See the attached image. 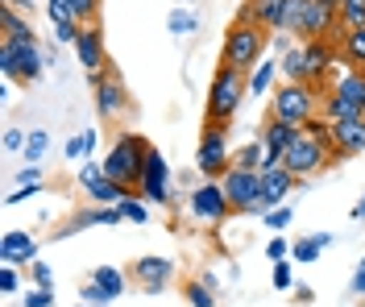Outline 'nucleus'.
<instances>
[{
  "label": "nucleus",
  "instance_id": "37",
  "mask_svg": "<svg viewBox=\"0 0 365 307\" xmlns=\"http://www.w3.org/2000/svg\"><path fill=\"white\" fill-rule=\"evenodd\" d=\"M25 142H29V133L17 129V125H9V129H4V137H0V150H4V154H21Z\"/></svg>",
  "mask_w": 365,
  "mask_h": 307
},
{
  "label": "nucleus",
  "instance_id": "16",
  "mask_svg": "<svg viewBox=\"0 0 365 307\" xmlns=\"http://www.w3.org/2000/svg\"><path fill=\"white\" fill-rule=\"evenodd\" d=\"M75 54H79V67L88 75H100L108 67V50H104V33H100V21L83 25L79 29V42H75Z\"/></svg>",
  "mask_w": 365,
  "mask_h": 307
},
{
  "label": "nucleus",
  "instance_id": "39",
  "mask_svg": "<svg viewBox=\"0 0 365 307\" xmlns=\"http://www.w3.org/2000/svg\"><path fill=\"white\" fill-rule=\"evenodd\" d=\"M29 283L34 286H50L54 291V270H50V261H29Z\"/></svg>",
  "mask_w": 365,
  "mask_h": 307
},
{
  "label": "nucleus",
  "instance_id": "52",
  "mask_svg": "<svg viewBox=\"0 0 365 307\" xmlns=\"http://www.w3.org/2000/svg\"><path fill=\"white\" fill-rule=\"evenodd\" d=\"M324 4H336V9H341V0H324Z\"/></svg>",
  "mask_w": 365,
  "mask_h": 307
},
{
  "label": "nucleus",
  "instance_id": "24",
  "mask_svg": "<svg viewBox=\"0 0 365 307\" xmlns=\"http://www.w3.org/2000/svg\"><path fill=\"white\" fill-rule=\"evenodd\" d=\"M29 33H34V25H29V17L21 9L0 4V38H29Z\"/></svg>",
  "mask_w": 365,
  "mask_h": 307
},
{
  "label": "nucleus",
  "instance_id": "12",
  "mask_svg": "<svg viewBox=\"0 0 365 307\" xmlns=\"http://www.w3.org/2000/svg\"><path fill=\"white\" fill-rule=\"evenodd\" d=\"M187 216L195 224H225L228 216H232V208H228V199H225V187L216 179H204L200 187L187 195Z\"/></svg>",
  "mask_w": 365,
  "mask_h": 307
},
{
  "label": "nucleus",
  "instance_id": "1",
  "mask_svg": "<svg viewBox=\"0 0 365 307\" xmlns=\"http://www.w3.org/2000/svg\"><path fill=\"white\" fill-rule=\"evenodd\" d=\"M270 33L274 29H262V25H253V21H232L225 33V46H220V67H232V71L250 75L266 58Z\"/></svg>",
  "mask_w": 365,
  "mask_h": 307
},
{
  "label": "nucleus",
  "instance_id": "32",
  "mask_svg": "<svg viewBox=\"0 0 365 307\" xmlns=\"http://www.w3.org/2000/svg\"><path fill=\"white\" fill-rule=\"evenodd\" d=\"M79 299H83V303H91V307H113V303H116L113 291H104V286L96 283L91 274H88V283L79 286Z\"/></svg>",
  "mask_w": 365,
  "mask_h": 307
},
{
  "label": "nucleus",
  "instance_id": "29",
  "mask_svg": "<svg viewBox=\"0 0 365 307\" xmlns=\"http://www.w3.org/2000/svg\"><path fill=\"white\" fill-rule=\"evenodd\" d=\"M46 150H50V129H29V142H25L21 158L25 162H42Z\"/></svg>",
  "mask_w": 365,
  "mask_h": 307
},
{
  "label": "nucleus",
  "instance_id": "15",
  "mask_svg": "<svg viewBox=\"0 0 365 307\" xmlns=\"http://www.w3.org/2000/svg\"><path fill=\"white\" fill-rule=\"evenodd\" d=\"M365 150V117H349V120H332V158H357Z\"/></svg>",
  "mask_w": 365,
  "mask_h": 307
},
{
  "label": "nucleus",
  "instance_id": "18",
  "mask_svg": "<svg viewBox=\"0 0 365 307\" xmlns=\"http://www.w3.org/2000/svg\"><path fill=\"white\" fill-rule=\"evenodd\" d=\"M299 129H303V125H291V120H278V117L266 113V120H262V129H257V133H262V142H266L270 154H287V150L295 145Z\"/></svg>",
  "mask_w": 365,
  "mask_h": 307
},
{
  "label": "nucleus",
  "instance_id": "7",
  "mask_svg": "<svg viewBox=\"0 0 365 307\" xmlns=\"http://www.w3.org/2000/svg\"><path fill=\"white\" fill-rule=\"evenodd\" d=\"M228 129H232V125H225V120H204V129H200V145H195V170H200L204 179H216V183L232 170Z\"/></svg>",
  "mask_w": 365,
  "mask_h": 307
},
{
  "label": "nucleus",
  "instance_id": "3",
  "mask_svg": "<svg viewBox=\"0 0 365 307\" xmlns=\"http://www.w3.org/2000/svg\"><path fill=\"white\" fill-rule=\"evenodd\" d=\"M245 100H250V79H245V71L216 67L212 88H207V100H204V120H225V125H232Z\"/></svg>",
  "mask_w": 365,
  "mask_h": 307
},
{
  "label": "nucleus",
  "instance_id": "51",
  "mask_svg": "<svg viewBox=\"0 0 365 307\" xmlns=\"http://www.w3.org/2000/svg\"><path fill=\"white\" fill-rule=\"evenodd\" d=\"M349 216H353V220H361V224H365V195H361V204H353V212H349Z\"/></svg>",
  "mask_w": 365,
  "mask_h": 307
},
{
  "label": "nucleus",
  "instance_id": "46",
  "mask_svg": "<svg viewBox=\"0 0 365 307\" xmlns=\"http://www.w3.org/2000/svg\"><path fill=\"white\" fill-rule=\"evenodd\" d=\"M291 295H295L291 303H303V307H307V303H316V291H312L307 283H295V286H291Z\"/></svg>",
  "mask_w": 365,
  "mask_h": 307
},
{
  "label": "nucleus",
  "instance_id": "26",
  "mask_svg": "<svg viewBox=\"0 0 365 307\" xmlns=\"http://www.w3.org/2000/svg\"><path fill=\"white\" fill-rule=\"evenodd\" d=\"M91 279L104 286V291H113L116 299H120V295H125V286H129V274H120L116 266H91Z\"/></svg>",
  "mask_w": 365,
  "mask_h": 307
},
{
  "label": "nucleus",
  "instance_id": "11",
  "mask_svg": "<svg viewBox=\"0 0 365 307\" xmlns=\"http://www.w3.org/2000/svg\"><path fill=\"white\" fill-rule=\"evenodd\" d=\"M220 187H225V199L232 216H257V199H262V170H241V166H232L225 179H220Z\"/></svg>",
  "mask_w": 365,
  "mask_h": 307
},
{
  "label": "nucleus",
  "instance_id": "47",
  "mask_svg": "<svg viewBox=\"0 0 365 307\" xmlns=\"http://www.w3.org/2000/svg\"><path fill=\"white\" fill-rule=\"evenodd\" d=\"M96 145H100V133L96 129H83V150H88L83 158H96Z\"/></svg>",
  "mask_w": 365,
  "mask_h": 307
},
{
  "label": "nucleus",
  "instance_id": "35",
  "mask_svg": "<svg viewBox=\"0 0 365 307\" xmlns=\"http://www.w3.org/2000/svg\"><path fill=\"white\" fill-rule=\"evenodd\" d=\"M291 220H295V208H291V204H282V208H270V212H262V224H266L270 233H282V229H291Z\"/></svg>",
  "mask_w": 365,
  "mask_h": 307
},
{
  "label": "nucleus",
  "instance_id": "9",
  "mask_svg": "<svg viewBox=\"0 0 365 307\" xmlns=\"http://www.w3.org/2000/svg\"><path fill=\"white\" fill-rule=\"evenodd\" d=\"M328 162H332V145L316 142V137H312V133H303V129H299L295 145L282 154V166H287L291 175H299L303 183H307V179H316L319 170H328Z\"/></svg>",
  "mask_w": 365,
  "mask_h": 307
},
{
  "label": "nucleus",
  "instance_id": "28",
  "mask_svg": "<svg viewBox=\"0 0 365 307\" xmlns=\"http://www.w3.org/2000/svg\"><path fill=\"white\" fill-rule=\"evenodd\" d=\"M182 299L191 307H216V291H212L204 279H187V283H182Z\"/></svg>",
  "mask_w": 365,
  "mask_h": 307
},
{
  "label": "nucleus",
  "instance_id": "36",
  "mask_svg": "<svg viewBox=\"0 0 365 307\" xmlns=\"http://www.w3.org/2000/svg\"><path fill=\"white\" fill-rule=\"evenodd\" d=\"M46 17H50V25L79 21V17H75V9H71V0H46Z\"/></svg>",
  "mask_w": 365,
  "mask_h": 307
},
{
  "label": "nucleus",
  "instance_id": "10",
  "mask_svg": "<svg viewBox=\"0 0 365 307\" xmlns=\"http://www.w3.org/2000/svg\"><path fill=\"white\" fill-rule=\"evenodd\" d=\"M137 195L154 208H175V187H170V162L162 158L158 145H150V158H145V170H141V183H137Z\"/></svg>",
  "mask_w": 365,
  "mask_h": 307
},
{
  "label": "nucleus",
  "instance_id": "45",
  "mask_svg": "<svg viewBox=\"0 0 365 307\" xmlns=\"http://www.w3.org/2000/svg\"><path fill=\"white\" fill-rule=\"evenodd\" d=\"M63 154H67L71 162H83V154H88V150H83V133H79V137H71V142L63 145Z\"/></svg>",
  "mask_w": 365,
  "mask_h": 307
},
{
  "label": "nucleus",
  "instance_id": "6",
  "mask_svg": "<svg viewBox=\"0 0 365 307\" xmlns=\"http://www.w3.org/2000/svg\"><path fill=\"white\" fill-rule=\"evenodd\" d=\"M319 104H324V92L312 88V83H278L270 92V117L291 120V125H307L312 117H319Z\"/></svg>",
  "mask_w": 365,
  "mask_h": 307
},
{
  "label": "nucleus",
  "instance_id": "49",
  "mask_svg": "<svg viewBox=\"0 0 365 307\" xmlns=\"http://www.w3.org/2000/svg\"><path fill=\"white\" fill-rule=\"evenodd\" d=\"M349 286H353V295H365V270H357V274H353V283H349Z\"/></svg>",
  "mask_w": 365,
  "mask_h": 307
},
{
  "label": "nucleus",
  "instance_id": "42",
  "mask_svg": "<svg viewBox=\"0 0 365 307\" xmlns=\"http://www.w3.org/2000/svg\"><path fill=\"white\" fill-rule=\"evenodd\" d=\"M21 291V274L17 266H0V295H17Z\"/></svg>",
  "mask_w": 365,
  "mask_h": 307
},
{
  "label": "nucleus",
  "instance_id": "2",
  "mask_svg": "<svg viewBox=\"0 0 365 307\" xmlns=\"http://www.w3.org/2000/svg\"><path fill=\"white\" fill-rule=\"evenodd\" d=\"M145 158H150V142L141 137V133H116V142L108 145V154L100 158L104 162V175L116 179V183H125L129 191H137L141 183V170H145Z\"/></svg>",
  "mask_w": 365,
  "mask_h": 307
},
{
  "label": "nucleus",
  "instance_id": "22",
  "mask_svg": "<svg viewBox=\"0 0 365 307\" xmlns=\"http://www.w3.org/2000/svg\"><path fill=\"white\" fill-rule=\"evenodd\" d=\"M245 79H250V95H270L274 92V79H278V54H266V58H262Z\"/></svg>",
  "mask_w": 365,
  "mask_h": 307
},
{
  "label": "nucleus",
  "instance_id": "19",
  "mask_svg": "<svg viewBox=\"0 0 365 307\" xmlns=\"http://www.w3.org/2000/svg\"><path fill=\"white\" fill-rule=\"evenodd\" d=\"M282 9H287V0H245L241 13H237V21H253V25H262V29H278L282 25Z\"/></svg>",
  "mask_w": 365,
  "mask_h": 307
},
{
  "label": "nucleus",
  "instance_id": "5",
  "mask_svg": "<svg viewBox=\"0 0 365 307\" xmlns=\"http://www.w3.org/2000/svg\"><path fill=\"white\" fill-rule=\"evenodd\" d=\"M319 113L328 120H349V117H365V71L349 67L332 79V88L324 92Z\"/></svg>",
  "mask_w": 365,
  "mask_h": 307
},
{
  "label": "nucleus",
  "instance_id": "4",
  "mask_svg": "<svg viewBox=\"0 0 365 307\" xmlns=\"http://www.w3.org/2000/svg\"><path fill=\"white\" fill-rule=\"evenodd\" d=\"M46 50L38 42V33L29 38H0V75L17 79V83H38L46 75Z\"/></svg>",
  "mask_w": 365,
  "mask_h": 307
},
{
  "label": "nucleus",
  "instance_id": "38",
  "mask_svg": "<svg viewBox=\"0 0 365 307\" xmlns=\"http://www.w3.org/2000/svg\"><path fill=\"white\" fill-rule=\"evenodd\" d=\"M71 9H75L79 25H96L100 21V0H71Z\"/></svg>",
  "mask_w": 365,
  "mask_h": 307
},
{
  "label": "nucleus",
  "instance_id": "48",
  "mask_svg": "<svg viewBox=\"0 0 365 307\" xmlns=\"http://www.w3.org/2000/svg\"><path fill=\"white\" fill-rule=\"evenodd\" d=\"M0 4H13V9H21L25 17H34V9H38V0H0Z\"/></svg>",
  "mask_w": 365,
  "mask_h": 307
},
{
  "label": "nucleus",
  "instance_id": "33",
  "mask_svg": "<svg viewBox=\"0 0 365 307\" xmlns=\"http://www.w3.org/2000/svg\"><path fill=\"white\" fill-rule=\"evenodd\" d=\"M336 17H341V29H357V25H365V0H341Z\"/></svg>",
  "mask_w": 365,
  "mask_h": 307
},
{
  "label": "nucleus",
  "instance_id": "8",
  "mask_svg": "<svg viewBox=\"0 0 365 307\" xmlns=\"http://www.w3.org/2000/svg\"><path fill=\"white\" fill-rule=\"evenodd\" d=\"M88 83H91V95H96V117L100 120H120L129 113V88H125V79H120L113 63L100 75H88Z\"/></svg>",
  "mask_w": 365,
  "mask_h": 307
},
{
  "label": "nucleus",
  "instance_id": "41",
  "mask_svg": "<svg viewBox=\"0 0 365 307\" xmlns=\"http://www.w3.org/2000/svg\"><path fill=\"white\" fill-rule=\"evenodd\" d=\"M42 191H46V183H25V187H13V191H9V199H4V204H9V208H17V204H25V199L42 195Z\"/></svg>",
  "mask_w": 365,
  "mask_h": 307
},
{
  "label": "nucleus",
  "instance_id": "43",
  "mask_svg": "<svg viewBox=\"0 0 365 307\" xmlns=\"http://www.w3.org/2000/svg\"><path fill=\"white\" fill-rule=\"evenodd\" d=\"M266 258L270 261L291 258V241H287V236H270V241H266Z\"/></svg>",
  "mask_w": 365,
  "mask_h": 307
},
{
  "label": "nucleus",
  "instance_id": "50",
  "mask_svg": "<svg viewBox=\"0 0 365 307\" xmlns=\"http://www.w3.org/2000/svg\"><path fill=\"white\" fill-rule=\"evenodd\" d=\"M312 236H316V241H319V249H332V241H336V236H332V233H312Z\"/></svg>",
  "mask_w": 365,
  "mask_h": 307
},
{
  "label": "nucleus",
  "instance_id": "21",
  "mask_svg": "<svg viewBox=\"0 0 365 307\" xmlns=\"http://www.w3.org/2000/svg\"><path fill=\"white\" fill-rule=\"evenodd\" d=\"M278 75L287 83H307V50H303V42H295V46L278 58Z\"/></svg>",
  "mask_w": 365,
  "mask_h": 307
},
{
  "label": "nucleus",
  "instance_id": "31",
  "mask_svg": "<svg viewBox=\"0 0 365 307\" xmlns=\"http://www.w3.org/2000/svg\"><path fill=\"white\" fill-rule=\"evenodd\" d=\"M319 254H324V249H319V241H316L312 233H307V236H295V241H291V258H295L299 266H312Z\"/></svg>",
  "mask_w": 365,
  "mask_h": 307
},
{
  "label": "nucleus",
  "instance_id": "17",
  "mask_svg": "<svg viewBox=\"0 0 365 307\" xmlns=\"http://www.w3.org/2000/svg\"><path fill=\"white\" fill-rule=\"evenodd\" d=\"M38 261V236L29 229H9L0 236V266H29Z\"/></svg>",
  "mask_w": 365,
  "mask_h": 307
},
{
  "label": "nucleus",
  "instance_id": "13",
  "mask_svg": "<svg viewBox=\"0 0 365 307\" xmlns=\"http://www.w3.org/2000/svg\"><path fill=\"white\" fill-rule=\"evenodd\" d=\"M175 261L162 258V254H145V258H137L133 266H129V283L137 286V291H145V295H162L166 286L175 283Z\"/></svg>",
  "mask_w": 365,
  "mask_h": 307
},
{
  "label": "nucleus",
  "instance_id": "30",
  "mask_svg": "<svg viewBox=\"0 0 365 307\" xmlns=\"http://www.w3.org/2000/svg\"><path fill=\"white\" fill-rule=\"evenodd\" d=\"M116 208H120V216H125L129 224H145V220H150V204H145V199H141L137 191H133V195H125V199H120Z\"/></svg>",
  "mask_w": 365,
  "mask_h": 307
},
{
  "label": "nucleus",
  "instance_id": "23",
  "mask_svg": "<svg viewBox=\"0 0 365 307\" xmlns=\"http://www.w3.org/2000/svg\"><path fill=\"white\" fill-rule=\"evenodd\" d=\"M266 142H262V133L257 137H250L245 145H237L232 150V166H241V170H262V162H266Z\"/></svg>",
  "mask_w": 365,
  "mask_h": 307
},
{
  "label": "nucleus",
  "instance_id": "40",
  "mask_svg": "<svg viewBox=\"0 0 365 307\" xmlns=\"http://www.w3.org/2000/svg\"><path fill=\"white\" fill-rule=\"evenodd\" d=\"M21 303L25 307H54V291H50V286H29Z\"/></svg>",
  "mask_w": 365,
  "mask_h": 307
},
{
  "label": "nucleus",
  "instance_id": "14",
  "mask_svg": "<svg viewBox=\"0 0 365 307\" xmlns=\"http://www.w3.org/2000/svg\"><path fill=\"white\" fill-rule=\"evenodd\" d=\"M303 183L299 175H291L287 166H274V170H262V199H257V216L270 212V208H282L291 195H295V187Z\"/></svg>",
  "mask_w": 365,
  "mask_h": 307
},
{
  "label": "nucleus",
  "instance_id": "20",
  "mask_svg": "<svg viewBox=\"0 0 365 307\" xmlns=\"http://www.w3.org/2000/svg\"><path fill=\"white\" fill-rule=\"evenodd\" d=\"M336 50H341L344 67L365 71V25H357V29H336Z\"/></svg>",
  "mask_w": 365,
  "mask_h": 307
},
{
  "label": "nucleus",
  "instance_id": "25",
  "mask_svg": "<svg viewBox=\"0 0 365 307\" xmlns=\"http://www.w3.org/2000/svg\"><path fill=\"white\" fill-rule=\"evenodd\" d=\"M307 9H312V0H287V9H282V25L278 29H287L291 38H303V25H307Z\"/></svg>",
  "mask_w": 365,
  "mask_h": 307
},
{
  "label": "nucleus",
  "instance_id": "44",
  "mask_svg": "<svg viewBox=\"0 0 365 307\" xmlns=\"http://www.w3.org/2000/svg\"><path fill=\"white\" fill-rule=\"evenodd\" d=\"M291 46H295V38H291L287 29H274V33H270V50L278 54V58H282V54H287Z\"/></svg>",
  "mask_w": 365,
  "mask_h": 307
},
{
  "label": "nucleus",
  "instance_id": "27",
  "mask_svg": "<svg viewBox=\"0 0 365 307\" xmlns=\"http://www.w3.org/2000/svg\"><path fill=\"white\" fill-rule=\"evenodd\" d=\"M166 29H170L175 38H191V33H200V13H191V9H175V13L166 17Z\"/></svg>",
  "mask_w": 365,
  "mask_h": 307
},
{
  "label": "nucleus",
  "instance_id": "34",
  "mask_svg": "<svg viewBox=\"0 0 365 307\" xmlns=\"http://www.w3.org/2000/svg\"><path fill=\"white\" fill-rule=\"evenodd\" d=\"M270 286H274V291H291V286H295V258L274 261V270H270Z\"/></svg>",
  "mask_w": 365,
  "mask_h": 307
}]
</instances>
